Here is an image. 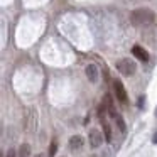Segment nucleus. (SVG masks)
Here are the masks:
<instances>
[{
    "label": "nucleus",
    "instance_id": "f03ea898",
    "mask_svg": "<svg viewBox=\"0 0 157 157\" xmlns=\"http://www.w3.org/2000/svg\"><path fill=\"white\" fill-rule=\"evenodd\" d=\"M115 68H117V71H118L120 75H123V76H132L133 73L137 71L135 61H132V59H128V58L118 59V61L115 63Z\"/></svg>",
    "mask_w": 157,
    "mask_h": 157
},
{
    "label": "nucleus",
    "instance_id": "ddd939ff",
    "mask_svg": "<svg viewBox=\"0 0 157 157\" xmlns=\"http://www.w3.org/2000/svg\"><path fill=\"white\" fill-rule=\"evenodd\" d=\"M36 157H46V155H44V154H37Z\"/></svg>",
    "mask_w": 157,
    "mask_h": 157
},
{
    "label": "nucleus",
    "instance_id": "1a4fd4ad",
    "mask_svg": "<svg viewBox=\"0 0 157 157\" xmlns=\"http://www.w3.org/2000/svg\"><path fill=\"white\" fill-rule=\"evenodd\" d=\"M17 157H31V145L29 144H21L17 149Z\"/></svg>",
    "mask_w": 157,
    "mask_h": 157
},
{
    "label": "nucleus",
    "instance_id": "6e6552de",
    "mask_svg": "<svg viewBox=\"0 0 157 157\" xmlns=\"http://www.w3.org/2000/svg\"><path fill=\"white\" fill-rule=\"evenodd\" d=\"M132 52H133V56H135L137 59H140V61H144V63L149 61V52H147L144 48H140V46H133Z\"/></svg>",
    "mask_w": 157,
    "mask_h": 157
},
{
    "label": "nucleus",
    "instance_id": "9b49d317",
    "mask_svg": "<svg viewBox=\"0 0 157 157\" xmlns=\"http://www.w3.org/2000/svg\"><path fill=\"white\" fill-rule=\"evenodd\" d=\"M5 157H17V152H15L14 149H9V152H7V155Z\"/></svg>",
    "mask_w": 157,
    "mask_h": 157
},
{
    "label": "nucleus",
    "instance_id": "423d86ee",
    "mask_svg": "<svg viewBox=\"0 0 157 157\" xmlns=\"http://www.w3.org/2000/svg\"><path fill=\"white\" fill-rule=\"evenodd\" d=\"M85 73H86V78H88L90 83H98L100 81V69L96 64H93V63L88 64L85 69Z\"/></svg>",
    "mask_w": 157,
    "mask_h": 157
},
{
    "label": "nucleus",
    "instance_id": "f257e3e1",
    "mask_svg": "<svg viewBox=\"0 0 157 157\" xmlns=\"http://www.w3.org/2000/svg\"><path fill=\"white\" fill-rule=\"evenodd\" d=\"M154 21H155V14L150 9L140 7L130 12V22L137 27H147V25L154 24Z\"/></svg>",
    "mask_w": 157,
    "mask_h": 157
},
{
    "label": "nucleus",
    "instance_id": "0eeeda50",
    "mask_svg": "<svg viewBox=\"0 0 157 157\" xmlns=\"http://www.w3.org/2000/svg\"><path fill=\"white\" fill-rule=\"evenodd\" d=\"M83 145H85V140H83L81 135H73V137H69V149H71L73 152H78V150H81Z\"/></svg>",
    "mask_w": 157,
    "mask_h": 157
},
{
    "label": "nucleus",
    "instance_id": "7ed1b4c3",
    "mask_svg": "<svg viewBox=\"0 0 157 157\" xmlns=\"http://www.w3.org/2000/svg\"><path fill=\"white\" fill-rule=\"evenodd\" d=\"M88 144L91 149H98L103 144V133L100 132L98 128H91L88 132Z\"/></svg>",
    "mask_w": 157,
    "mask_h": 157
},
{
    "label": "nucleus",
    "instance_id": "4468645a",
    "mask_svg": "<svg viewBox=\"0 0 157 157\" xmlns=\"http://www.w3.org/2000/svg\"><path fill=\"white\" fill-rule=\"evenodd\" d=\"M154 113H155V117H157V108H155V112H154Z\"/></svg>",
    "mask_w": 157,
    "mask_h": 157
},
{
    "label": "nucleus",
    "instance_id": "f8f14e48",
    "mask_svg": "<svg viewBox=\"0 0 157 157\" xmlns=\"http://www.w3.org/2000/svg\"><path fill=\"white\" fill-rule=\"evenodd\" d=\"M152 140H154V144H157V132L154 133V139H152Z\"/></svg>",
    "mask_w": 157,
    "mask_h": 157
},
{
    "label": "nucleus",
    "instance_id": "2eb2a0df",
    "mask_svg": "<svg viewBox=\"0 0 157 157\" xmlns=\"http://www.w3.org/2000/svg\"><path fill=\"white\" fill-rule=\"evenodd\" d=\"M63 157H64V155H63Z\"/></svg>",
    "mask_w": 157,
    "mask_h": 157
},
{
    "label": "nucleus",
    "instance_id": "39448f33",
    "mask_svg": "<svg viewBox=\"0 0 157 157\" xmlns=\"http://www.w3.org/2000/svg\"><path fill=\"white\" fill-rule=\"evenodd\" d=\"M113 91H115V96L120 103H127L128 101V96H127V90L125 86L122 85V81H113Z\"/></svg>",
    "mask_w": 157,
    "mask_h": 157
},
{
    "label": "nucleus",
    "instance_id": "9d476101",
    "mask_svg": "<svg viewBox=\"0 0 157 157\" xmlns=\"http://www.w3.org/2000/svg\"><path fill=\"white\" fill-rule=\"evenodd\" d=\"M56 149H58V144H56V142H52V144H51V150H49V157H52V155H54Z\"/></svg>",
    "mask_w": 157,
    "mask_h": 157
},
{
    "label": "nucleus",
    "instance_id": "20e7f679",
    "mask_svg": "<svg viewBox=\"0 0 157 157\" xmlns=\"http://www.w3.org/2000/svg\"><path fill=\"white\" fill-rule=\"evenodd\" d=\"M100 122H101L103 133H105L106 142H110V140H112V128H110L108 118H106V115H105V105H103V103H101V108H100Z\"/></svg>",
    "mask_w": 157,
    "mask_h": 157
}]
</instances>
